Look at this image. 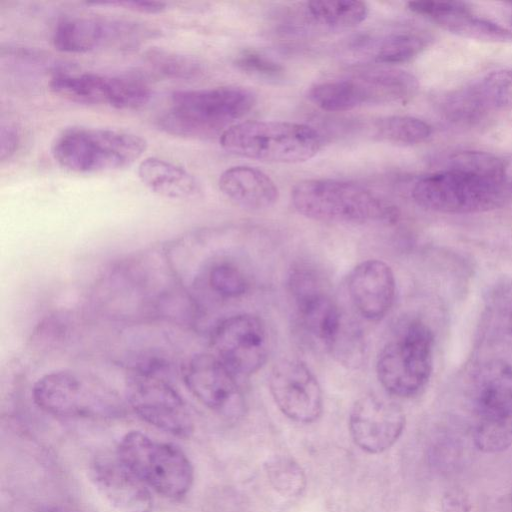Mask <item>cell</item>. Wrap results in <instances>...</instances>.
Returning a JSON list of instances; mask_svg holds the SVG:
<instances>
[{
  "instance_id": "obj_38",
  "label": "cell",
  "mask_w": 512,
  "mask_h": 512,
  "mask_svg": "<svg viewBox=\"0 0 512 512\" xmlns=\"http://www.w3.org/2000/svg\"><path fill=\"white\" fill-rule=\"evenodd\" d=\"M511 24H512V19H511Z\"/></svg>"
},
{
  "instance_id": "obj_32",
  "label": "cell",
  "mask_w": 512,
  "mask_h": 512,
  "mask_svg": "<svg viewBox=\"0 0 512 512\" xmlns=\"http://www.w3.org/2000/svg\"><path fill=\"white\" fill-rule=\"evenodd\" d=\"M208 282L211 289L224 298H238L249 290V282L243 272L229 263L213 266Z\"/></svg>"
},
{
  "instance_id": "obj_35",
  "label": "cell",
  "mask_w": 512,
  "mask_h": 512,
  "mask_svg": "<svg viewBox=\"0 0 512 512\" xmlns=\"http://www.w3.org/2000/svg\"><path fill=\"white\" fill-rule=\"evenodd\" d=\"M496 327L505 336L512 338V289L497 292L491 303Z\"/></svg>"
},
{
  "instance_id": "obj_31",
  "label": "cell",
  "mask_w": 512,
  "mask_h": 512,
  "mask_svg": "<svg viewBox=\"0 0 512 512\" xmlns=\"http://www.w3.org/2000/svg\"><path fill=\"white\" fill-rule=\"evenodd\" d=\"M477 86L492 110H512V69L490 72Z\"/></svg>"
},
{
  "instance_id": "obj_9",
  "label": "cell",
  "mask_w": 512,
  "mask_h": 512,
  "mask_svg": "<svg viewBox=\"0 0 512 512\" xmlns=\"http://www.w3.org/2000/svg\"><path fill=\"white\" fill-rule=\"evenodd\" d=\"M162 371L158 363L133 368L126 380L127 400L143 421L172 435L188 437L193 431L192 418Z\"/></svg>"
},
{
  "instance_id": "obj_6",
  "label": "cell",
  "mask_w": 512,
  "mask_h": 512,
  "mask_svg": "<svg viewBox=\"0 0 512 512\" xmlns=\"http://www.w3.org/2000/svg\"><path fill=\"white\" fill-rule=\"evenodd\" d=\"M117 457L163 497L180 499L192 486V465L185 453L171 443L158 442L139 431H131L121 439Z\"/></svg>"
},
{
  "instance_id": "obj_36",
  "label": "cell",
  "mask_w": 512,
  "mask_h": 512,
  "mask_svg": "<svg viewBox=\"0 0 512 512\" xmlns=\"http://www.w3.org/2000/svg\"><path fill=\"white\" fill-rule=\"evenodd\" d=\"M20 145V133L15 124L2 123L0 131V160L4 162L14 156Z\"/></svg>"
},
{
  "instance_id": "obj_5",
  "label": "cell",
  "mask_w": 512,
  "mask_h": 512,
  "mask_svg": "<svg viewBox=\"0 0 512 512\" xmlns=\"http://www.w3.org/2000/svg\"><path fill=\"white\" fill-rule=\"evenodd\" d=\"M411 194L427 210L467 214L500 207L507 198V188L506 181L444 167L419 179Z\"/></svg>"
},
{
  "instance_id": "obj_29",
  "label": "cell",
  "mask_w": 512,
  "mask_h": 512,
  "mask_svg": "<svg viewBox=\"0 0 512 512\" xmlns=\"http://www.w3.org/2000/svg\"><path fill=\"white\" fill-rule=\"evenodd\" d=\"M266 473L273 488L284 497L301 495L306 478L301 466L289 456H275L266 464Z\"/></svg>"
},
{
  "instance_id": "obj_14",
  "label": "cell",
  "mask_w": 512,
  "mask_h": 512,
  "mask_svg": "<svg viewBox=\"0 0 512 512\" xmlns=\"http://www.w3.org/2000/svg\"><path fill=\"white\" fill-rule=\"evenodd\" d=\"M269 390L280 411L298 423H312L323 411L320 384L306 364L282 359L269 375Z\"/></svg>"
},
{
  "instance_id": "obj_24",
  "label": "cell",
  "mask_w": 512,
  "mask_h": 512,
  "mask_svg": "<svg viewBox=\"0 0 512 512\" xmlns=\"http://www.w3.org/2000/svg\"><path fill=\"white\" fill-rule=\"evenodd\" d=\"M436 108L444 120L457 126H474L492 110L477 83L444 92L437 98Z\"/></svg>"
},
{
  "instance_id": "obj_22",
  "label": "cell",
  "mask_w": 512,
  "mask_h": 512,
  "mask_svg": "<svg viewBox=\"0 0 512 512\" xmlns=\"http://www.w3.org/2000/svg\"><path fill=\"white\" fill-rule=\"evenodd\" d=\"M222 193L237 206L249 211L271 208L279 198L275 182L262 170L255 167L233 166L219 177Z\"/></svg>"
},
{
  "instance_id": "obj_34",
  "label": "cell",
  "mask_w": 512,
  "mask_h": 512,
  "mask_svg": "<svg viewBox=\"0 0 512 512\" xmlns=\"http://www.w3.org/2000/svg\"><path fill=\"white\" fill-rule=\"evenodd\" d=\"M234 64L246 74L265 79H278L284 73V68L280 63L252 50L241 52L235 58Z\"/></svg>"
},
{
  "instance_id": "obj_33",
  "label": "cell",
  "mask_w": 512,
  "mask_h": 512,
  "mask_svg": "<svg viewBox=\"0 0 512 512\" xmlns=\"http://www.w3.org/2000/svg\"><path fill=\"white\" fill-rule=\"evenodd\" d=\"M474 442L485 453H497L507 449L512 445V421L479 422L474 433Z\"/></svg>"
},
{
  "instance_id": "obj_3",
  "label": "cell",
  "mask_w": 512,
  "mask_h": 512,
  "mask_svg": "<svg viewBox=\"0 0 512 512\" xmlns=\"http://www.w3.org/2000/svg\"><path fill=\"white\" fill-rule=\"evenodd\" d=\"M147 149L141 136L117 129L71 127L54 139L51 153L66 170L78 174L118 171L134 164Z\"/></svg>"
},
{
  "instance_id": "obj_19",
  "label": "cell",
  "mask_w": 512,
  "mask_h": 512,
  "mask_svg": "<svg viewBox=\"0 0 512 512\" xmlns=\"http://www.w3.org/2000/svg\"><path fill=\"white\" fill-rule=\"evenodd\" d=\"M408 8L458 36L486 42H507L512 33L490 20L474 15L465 3L413 1Z\"/></svg>"
},
{
  "instance_id": "obj_8",
  "label": "cell",
  "mask_w": 512,
  "mask_h": 512,
  "mask_svg": "<svg viewBox=\"0 0 512 512\" xmlns=\"http://www.w3.org/2000/svg\"><path fill=\"white\" fill-rule=\"evenodd\" d=\"M433 335L421 321H412L381 350L376 372L381 385L392 395H417L430 379Z\"/></svg>"
},
{
  "instance_id": "obj_23",
  "label": "cell",
  "mask_w": 512,
  "mask_h": 512,
  "mask_svg": "<svg viewBox=\"0 0 512 512\" xmlns=\"http://www.w3.org/2000/svg\"><path fill=\"white\" fill-rule=\"evenodd\" d=\"M137 174L147 188L165 198L186 200L200 193L199 182L190 172L158 157L141 161Z\"/></svg>"
},
{
  "instance_id": "obj_17",
  "label": "cell",
  "mask_w": 512,
  "mask_h": 512,
  "mask_svg": "<svg viewBox=\"0 0 512 512\" xmlns=\"http://www.w3.org/2000/svg\"><path fill=\"white\" fill-rule=\"evenodd\" d=\"M354 108L364 105L407 102L418 91L417 78L391 67H370L344 77Z\"/></svg>"
},
{
  "instance_id": "obj_27",
  "label": "cell",
  "mask_w": 512,
  "mask_h": 512,
  "mask_svg": "<svg viewBox=\"0 0 512 512\" xmlns=\"http://www.w3.org/2000/svg\"><path fill=\"white\" fill-rule=\"evenodd\" d=\"M143 56L152 71L166 78L194 80L204 74L203 63L188 54L152 47L146 50Z\"/></svg>"
},
{
  "instance_id": "obj_21",
  "label": "cell",
  "mask_w": 512,
  "mask_h": 512,
  "mask_svg": "<svg viewBox=\"0 0 512 512\" xmlns=\"http://www.w3.org/2000/svg\"><path fill=\"white\" fill-rule=\"evenodd\" d=\"M472 401L480 422L512 421V364L502 359L483 363L472 380Z\"/></svg>"
},
{
  "instance_id": "obj_12",
  "label": "cell",
  "mask_w": 512,
  "mask_h": 512,
  "mask_svg": "<svg viewBox=\"0 0 512 512\" xmlns=\"http://www.w3.org/2000/svg\"><path fill=\"white\" fill-rule=\"evenodd\" d=\"M211 344L215 355L237 376H250L266 363L270 338L265 323L252 314H237L214 329Z\"/></svg>"
},
{
  "instance_id": "obj_2",
  "label": "cell",
  "mask_w": 512,
  "mask_h": 512,
  "mask_svg": "<svg viewBox=\"0 0 512 512\" xmlns=\"http://www.w3.org/2000/svg\"><path fill=\"white\" fill-rule=\"evenodd\" d=\"M296 211L316 221L338 224L394 222L398 210L366 187L335 179H307L291 191Z\"/></svg>"
},
{
  "instance_id": "obj_16",
  "label": "cell",
  "mask_w": 512,
  "mask_h": 512,
  "mask_svg": "<svg viewBox=\"0 0 512 512\" xmlns=\"http://www.w3.org/2000/svg\"><path fill=\"white\" fill-rule=\"evenodd\" d=\"M405 427V414L394 401L367 394L353 405L349 430L354 443L368 453H381L395 444Z\"/></svg>"
},
{
  "instance_id": "obj_25",
  "label": "cell",
  "mask_w": 512,
  "mask_h": 512,
  "mask_svg": "<svg viewBox=\"0 0 512 512\" xmlns=\"http://www.w3.org/2000/svg\"><path fill=\"white\" fill-rule=\"evenodd\" d=\"M430 40V36L421 30H397L385 35L377 43L373 59L382 64L405 63L422 53Z\"/></svg>"
},
{
  "instance_id": "obj_13",
  "label": "cell",
  "mask_w": 512,
  "mask_h": 512,
  "mask_svg": "<svg viewBox=\"0 0 512 512\" xmlns=\"http://www.w3.org/2000/svg\"><path fill=\"white\" fill-rule=\"evenodd\" d=\"M288 287L300 324L328 350L347 318L313 269L306 266L294 268Z\"/></svg>"
},
{
  "instance_id": "obj_18",
  "label": "cell",
  "mask_w": 512,
  "mask_h": 512,
  "mask_svg": "<svg viewBox=\"0 0 512 512\" xmlns=\"http://www.w3.org/2000/svg\"><path fill=\"white\" fill-rule=\"evenodd\" d=\"M350 298L367 320L378 321L391 309L396 295V282L391 267L377 259L358 264L348 278Z\"/></svg>"
},
{
  "instance_id": "obj_1",
  "label": "cell",
  "mask_w": 512,
  "mask_h": 512,
  "mask_svg": "<svg viewBox=\"0 0 512 512\" xmlns=\"http://www.w3.org/2000/svg\"><path fill=\"white\" fill-rule=\"evenodd\" d=\"M157 120L159 128L185 138L210 137L236 124L256 104V94L242 86L180 90Z\"/></svg>"
},
{
  "instance_id": "obj_26",
  "label": "cell",
  "mask_w": 512,
  "mask_h": 512,
  "mask_svg": "<svg viewBox=\"0 0 512 512\" xmlns=\"http://www.w3.org/2000/svg\"><path fill=\"white\" fill-rule=\"evenodd\" d=\"M306 13L318 25L331 29H347L360 24L368 15L362 1H310Z\"/></svg>"
},
{
  "instance_id": "obj_28",
  "label": "cell",
  "mask_w": 512,
  "mask_h": 512,
  "mask_svg": "<svg viewBox=\"0 0 512 512\" xmlns=\"http://www.w3.org/2000/svg\"><path fill=\"white\" fill-rule=\"evenodd\" d=\"M375 136L388 143L415 145L425 142L432 134L431 126L416 117L393 115L376 121Z\"/></svg>"
},
{
  "instance_id": "obj_30",
  "label": "cell",
  "mask_w": 512,
  "mask_h": 512,
  "mask_svg": "<svg viewBox=\"0 0 512 512\" xmlns=\"http://www.w3.org/2000/svg\"><path fill=\"white\" fill-rule=\"evenodd\" d=\"M444 167L454 168L491 178L506 181V164L498 156L483 151H461L450 155Z\"/></svg>"
},
{
  "instance_id": "obj_15",
  "label": "cell",
  "mask_w": 512,
  "mask_h": 512,
  "mask_svg": "<svg viewBox=\"0 0 512 512\" xmlns=\"http://www.w3.org/2000/svg\"><path fill=\"white\" fill-rule=\"evenodd\" d=\"M183 380L187 389L212 411L226 417L243 413L245 400L236 376L216 355H194L184 367Z\"/></svg>"
},
{
  "instance_id": "obj_20",
  "label": "cell",
  "mask_w": 512,
  "mask_h": 512,
  "mask_svg": "<svg viewBox=\"0 0 512 512\" xmlns=\"http://www.w3.org/2000/svg\"><path fill=\"white\" fill-rule=\"evenodd\" d=\"M92 481L121 512H152L149 487L116 456L97 458L91 467Z\"/></svg>"
},
{
  "instance_id": "obj_7",
  "label": "cell",
  "mask_w": 512,
  "mask_h": 512,
  "mask_svg": "<svg viewBox=\"0 0 512 512\" xmlns=\"http://www.w3.org/2000/svg\"><path fill=\"white\" fill-rule=\"evenodd\" d=\"M35 403L44 411L65 417H113L123 410L114 390L96 378L75 371H54L33 386Z\"/></svg>"
},
{
  "instance_id": "obj_11",
  "label": "cell",
  "mask_w": 512,
  "mask_h": 512,
  "mask_svg": "<svg viewBox=\"0 0 512 512\" xmlns=\"http://www.w3.org/2000/svg\"><path fill=\"white\" fill-rule=\"evenodd\" d=\"M49 87L69 101L128 110L146 105L152 95L149 86L139 79L89 72L55 73Z\"/></svg>"
},
{
  "instance_id": "obj_37",
  "label": "cell",
  "mask_w": 512,
  "mask_h": 512,
  "mask_svg": "<svg viewBox=\"0 0 512 512\" xmlns=\"http://www.w3.org/2000/svg\"><path fill=\"white\" fill-rule=\"evenodd\" d=\"M93 5H110L123 7L133 12L143 14H158L167 9V4L163 2H149V1H118V2H101L93 3Z\"/></svg>"
},
{
  "instance_id": "obj_4",
  "label": "cell",
  "mask_w": 512,
  "mask_h": 512,
  "mask_svg": "<svg viewBox=\"0 0 512 512\" xmlns=\"http://www.w3.org/2000/svg\"><path fill=\"white\" fill-rule=\"evenodd\" d=\"M228 152L273 163H299L313 158L322 148L313 127L288 121H244L226 129L219 138Z\"/></svg>"
},
{
  "instance_id": "obj_10",
  "label": "cell",
  "mask_w": 512,
  "mask_h": 512,
  "mask_svg": "<svg viewBox=\"0 0 512 512\" xmlns=\"http://www.w3.org/2000/svg\"><path fill=\"white\" fill-rule=\"evenodd\" d=\"M160 36L143 22L109 17L75 16L60 20L52 35L60 52L80 54L96 49L132 51Z\"/></svg>"
}]
</instances>
